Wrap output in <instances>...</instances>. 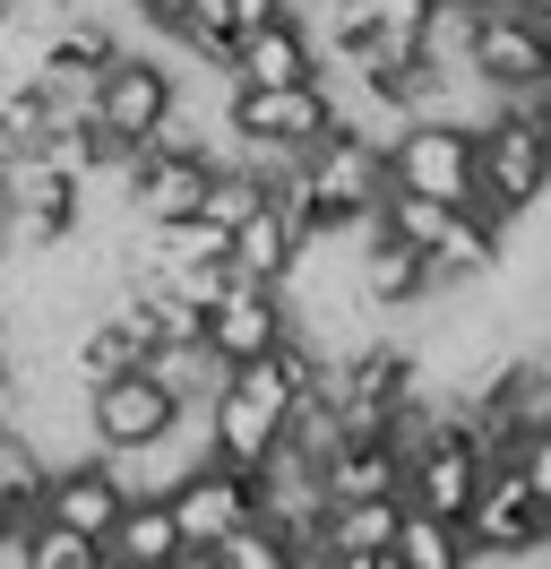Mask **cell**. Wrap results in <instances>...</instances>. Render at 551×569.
<instances>
[{
	"label": "cell",
	"mask_w": 551,
	"mask_h": 569,
	"mask_svg": "<svg viewBox=\"0 0 551 569\" xmlns=\"http://www.w3.org/2000/svg\"><path fill=\"white\" fill-rule=\"evenodd\" d=\"M353 277H362V302L371 311H422V302H440V277H431V259L397 233H362L353 242Z\"/></svg>",
	"instance_id": "obj_8"
},
{
	"label": "cell",
	"mask_w": 551,
	"mask_h": 569,
	"mask_svg": "<svg viewBox=\"0 0 551 569\" xmlns=\"http://www.w3.org/2000/svg\"><path fill=\"white\" fill-rule=\"evenodd\" d=\"M224 78H233V87H293V78H319V43H310L302 18L284 9V18H268V27H241L233 36Z\"/></svg>",
	"instance_id": "obj_9"
},
{
	"label": "cell",
	"mask_w": 551,
	"mask_h": 569,
	"mask_svg": "<svg viewBox=\"0 0 551 569\" xmlns=\"http://www.w3.org/2000/svg\"><path fill=\"white\" fill-rule=\"evenodd\" d=\"M181 406H199V397H181L156 362H130V371L96 380L78 415H87V440H96V449H138V440H156V431L181 423Z\"/></svg>",
	"instance_id": "obj_4"
},
{
	"label": "cell",
	"mask_w": 551,
	"mask_h": 569,
	"mask_svg": "<svg viewBox=\"0 0 551 569\" xmlns=\"http://www.w3.org/2000/svg\"><path fill=\"white\" fill-rule=\"evenodd\" d=\"M534 36H543V61H551V0L534 9Z\"/></svg>",
	"instance_id": "obj_18"
},
{
	"label": "cell",
	"mask_w": 551,
	"mask_h": 569,
	"mask_svg": "<svg viewBox=\"0 0 551 569\" xmlns=\"http://www.w3.org/2000/svg\"><path fill=\"white\" fill-rule=\"evenodd\" d=\"M103 569H172V552H181V527H172L164 492H130L121 500V518L103 527Z\"/></svg>",
	"instance_id": "obj_11"
},
{
	"label": "cell",
	"mask_w": 551,
	"mask_h": 569,
	"mask_svg": "<svg viewBox=\"0 0 551 569\" xmlns=\"http://www.w3.org/2000/svg\"><path fill=\"white\" fill-rule=\"evenodd\" d=\"M284 293H276L268 277H233L216 302H207V355H216V371H233V362L268 355L276 337H284Z\"/></svg>",
	"instance_id": "obj_6"
},
{
	"label": "cell",
	"mask_w": 551,
	"mask_h": 569,
	"mask_svg": "<svg viewBox=\"0 0 551 569\" xmlns=\"http://www.w3.org/2000/svg\"><path fill=\"white\" fill-rule=\"evenodd\" d=\"M371 224H379V233H397V242H413L422 259H431V250L448 242L457 208H448V199H422V190H397V181H388V190H379V208H371Z\"/></svg>",
	"instance_id": "obj_12"
},
{
	"label": "cell",
	"mask_w": 551,
	"mask_h": 569,
	"mask_svg": "<svg viewBox=\"0 0 551 569\" xmlns=\"http://www.w3.org/2000/svg\"><path fill=\"white\" fill-rule=\"evenodd\" d=\"M319 492L328 500H371V492H405V449L388 431H344L319 458Z\"/></svg>",
	"instance_id": "obj_10"
},
{
	"label": "cell",
	"mask_w": 551,
	"mask_h": 569,
	"mask_svg": "<svg viewBox=\"0 0 551 569\" xmlns=\"http://www.w3.org/2000/svg\"><path fill=\"white\" fill-rule=\"evenodd\" d=\"M224 9H233V36H241V27H268V18H284L293 0H224Z\"/></svg>",
	"instance_id": "obj_16"
},
{
	"label": "cell",
	"mask_w": 551,
	"mask_h": 569,
	"mask_svg": "<svg viewBox=\"0 0 551 569\" xmlns=\"http://www.w3.org/2000/svg\"><path fill=\"white\" fill-rule=\"evenodd\" d=\"M130 9L147 18V27H164V36H172V18H181V0H130Z\"/></svg>",
	"instance_id": "obj_17"
},
{
	"label": "cell",
	"mask_w": 551,
	"mask_h": 569,
	"mask_svg": "<svg viewBox=\"0 0 551 569\" xmlns=\"http://www.w3.org/2000/svg\"><path fill=\"white\" fill-rule=\"evenodd\" d=\"M207 561L216 569H293V552H284L276 518H241V527H224L216 543H207Z\"/></svg>",
	"instance_id": "obj_15"
},
{
	"label": "cell",
	"mask_w": 551,
	"mask_h": 569,
	"mask_svg": "<svg viewBox=\"0 0 551 569\" xmlns=\"http://www.w3.org/2000/svg\"><path fill=\"white\" fill-rule=\"evenodd\" d=\"M500 9H525V18H534V9H543V0H500Z\"/></svg>",
	"instance_id": "obj_19"
},
{
	"label": "cell",
	"mask_w": 551,
	"mask_h": 569,
	"mask_svg": "<svg viewBox=\"0 0 551 569\" xmlns=\"http://www.w3.org/2000/svg\"><path fill=\"white\" fill-rule=\"evenodd\" d=\"M388 181L397 190H422V199H448V208H465L474 199V121H440V112H413L397 121L388 139Z\"/></svg>",
	"instance_id": "obj_2"
},
{
	"label": "cell",
	"mask_w": 551,
	"mask_h": 569,
	"mask_svg": "<svg viewBox=\"0 0 551 569\" xmlns=\"http://www.w3.org/2000/svg\"><path fill=\"white\" fill-rule=\"evenodd\" d=\"M397 518H405V492L328 500V518H319L328 569H397Z\"/></svg>",
	"instance_id": "obj_7"
},
{
	"label": "cell",
	"mask_w": 551,
	"mask_h": 569,
	"mask_svg": "<svg viewBox=\"0 0 551 569\" xmlns=\"http://www.w3.org/2000/svg\"><path fill=\"white\" fill-rule=\"evenodd\" d=\"M224 259H233V277H268V284L284 277V259H293V233H284V224L268 216V199H259V208H250V216L233 224Z\"/></svg>",
	"instance_id": "obj_14"
},
{
	"label": "cell",
	"mask_w": 551,
	"mask_h": 569,
	"mask_svg": "<svg viewBox=\"0 0 551 569\" xmlns=\"http://www.w3.org/2000/svg\"><path fill=\"white\" fill-rule=\"evenodd\" d=\"M465 78H474L491 104H500V96H543L551 61H543L534 18H525V9H500V0H482V9H474V36H465Z\"/></svg>",
	"instance_id": "obj_5"
},
{
	"label": "cell",
	"mask_w": 551,
	"mask_h": 569,
	"mask_svg": "<svg viewBox=\"0 0 551 569\" xmlns=\"http://www.w3.org/2000/svg\"><path fill=\"white\" fill-rule=\"evenodd\" d=\"M397 569H465V527L405 500V518H397Z\"/></svg>",
	"instance_id": "obj_13"
},
{
	"label": "cell",
	"mask_w": 551,
	"mask_h": 569,
	"mask_svg": "<svg viewBox=\"0 0 551 569\" xmlns=\"http://www.w3.org/2000/svg\"><path fill=\"white\" fill-rule=\"evenodd\" d=\"M337 121H353V104H344L328 78H293V87H233V96H224V139H233V156H250L259 173H268V164H302Z\"/></svg>",
	"instance_id": "obj_1"
},
{
	"label": "cell",
	"mask_w": 551,
	"mask_h": 569,
	"mask_svg": "<svg viewBox=\"0 0 551 569\" xmlns=\"http://www.w3.org/2000/svg\"><path fill=\"white\" fill-rule=\"evenodd\" d=\"M181 104V78L164 70V61H147V52H112L96 78H87V121H96L103 139L121 147H147L156 130H164V112Z\"/></svg>",
	"instance_id": "obj_3"
}]
</instances>
